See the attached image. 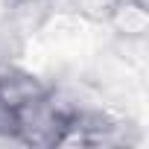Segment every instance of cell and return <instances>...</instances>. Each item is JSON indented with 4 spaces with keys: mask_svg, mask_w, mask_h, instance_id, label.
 <instances>
[{
    "mask_svg": "<svg viewBox=\"0 0 149 149\" xmlns=\"http://www.w3.org/2000/svg\"><path fill=\"white\" fill-rule=\"evenodd\" d=\"M47 97V88L32 76V73H24V70H9L0 76V100H3L9 108L21 111L38 100Z\"/></svg>",
    "mask_w": 149,
    "mask_h": 149,
    "instance_id": "6da1fadb",
    "label": "cell"
}]
</instances>
